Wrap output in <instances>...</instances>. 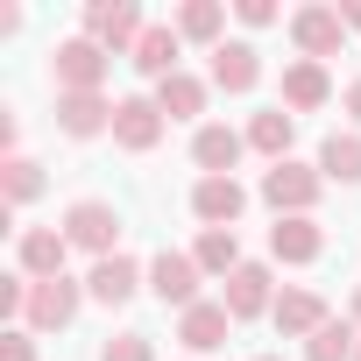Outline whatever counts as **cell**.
Returning a JSON list of instances; mask_svg holds the SVG:
<instances>
[{
    "label": "cell",
    "mask_w": 361,
    "mask_h": 361,
    "mask_svg": "<svg viewBox=\"0 0 361 361\" xmlns=\"http://www.w3.org/2000/svg\"><path fill=\"white\" fill-rule=\"evenodd\" d=\"M114 142H121L128 156H149V149L163 142V106L142 99V92H128V99L114 106Z\"/></svg>",
    "instance_id": "cell-6"
},
{
    "label": "cell",
    "mask_w": 361,
    "mask_h": 361,
    "mask_svg": "<svg viewBox=\"0 0 361 361\" xmlns=\"http://www.w3.org/2000/svg\"><path fill=\"white\" fill-rule=\"evenodd\" d=\"M156 106H163V121H199L206 114V78H192V71L163 78L156 85Z\"/></svg>",
    "instance_id": "cell-22"
},
{
    "label": "cell",
    "mask_w": 361,
    "mask_h": 361,
    "mask_svg": "<svg viewBox=\"0 0 361 361\" xmlns=\"http://www.w3.org/2000/svg\"><path fill=\"white\" fill-rule=\"evenodd\" d=\"M227 326H234V312L227 305H192V312H177V340H185L192 354H213V347H227Z\"/></svg>",
    "instance_id": "cell-15"
},
{
    "label": "cell",
    "mask_w": 361,
    "mask_h": 361,
    "mask_svg": "<svg viewBox=\"0 0 361 361\" xmlns=\"http://www.w3.org/2000/svg\"><path fill=\"white\" fill-rule=\"evenodd\" d=\"M177 43H185V36H177V22H149L128 64H135L142 78H156V85H163V78H177Z\"/></svg>",
    "instance_id": "cell-12"
},
{
    "label": "cell",
    "mask_w": 361,
    "mask_h": 361,
    "mask_svg": "<svg viewBox=\"0 0 361 361\" xmlns=\"http://www.w3.org/2000/svg\"><path fill=\"white\" fill-rule=\"evenodd\" d=\"M319 177H333V185H361V135H326Z\"/></svg>",
    "instance_id": "cell-26"
},
{
    "label": "cell",
    "mask_w": 361,
    "mask_h": 361,
    "mask_svg": "<svg viewBox=\"0 0 361 361\" xmlns=\"http://www.w3.org/2000/svg\"><path fill=\"white\" fill-rule=\"evenodd\" d=\"M340 22H347V29H361V0H347V8H340Z\"/></svg>",
    "instance_id": "cell-32"
},
{
    "label": "cell",
    "mask_w": 361,
    "mask_h": 361,
    "mask_svg": "<svg viewBox=\"0 0 361 361\" xmlns=\"http://www.w3.org/2000/svg\"><path fill=\"white\" fill-rule=\"evenodd\" d=\"M354 361H361V354H354Z\"/></svg>",
    "instance_id": "cell-36"
},
{
    "label": "cell",
    "mask_w": 361,
    "mask_h": 361,
    "mask_svg": "<svg viewBox=\"0 0 361 361\" xmlns=\"http://www.w3.org/2000/svg\"><path fill=\"white\" fill-rule=\"evenodd\" d=\"M0 361H36V333H29V326L0 333Z\"/></svg>",
    "instance_id": "cell-30"
},
{
    "label": "cell",
    "mask_w": 361,
    "mask_h": 361,
    "mask_svg": "<svg viewBox=\"0 0 361 361\" xmlns=\"http://www.w3.org/2000/svg\"><path fill=\"white\" fill-rule=\"evenodd\" d=\"M106 50L92 43V36H71V43H57V92H99L106 85Z\"/></svg>",
    "instance_id": "cell-5"
},
{
    "label": "cell",
    "mask_w": 361,
    "mask_h": 361,
    "mask_svg": "<svg viewBox=\"0 0 361 361\" xmlns=\"http://www.w3.org/2000/svg\"><path fill=\"white\" fill-rule=\"evenodd\" d=\"M347 319H354V326H361V290H354V312H347Z\"/></svg>",
    "instance_id": "cell-34"
},
{
    "label": "cell",
    "mask_w": 361,
    "mask_h": 361,
    "mask_svg": "<svg viewBox=\"0 0 361 361\" xmlns=\"http://www.w3.org/2000/svg\"><path fill=\"white\" fill-rule=\"evenodd\" d=\"M340 36H347V22H340V8H298L290 15V43L319 64V57H340Z\"/></svg>",
    "instance_id": "cell-9"
},
{
    "label": "cell",
    "mask_w": 361,
    "mask_h": 361,
    "mask_svg": "<svg viewBox=\"0 0 361 361\" xmlns=\"http://www.w3.org/2000/svg\"><path fill=\"white\" fill-rule=\"evenodd\" d=\"M269 255L276 262H319L326 255V227L319 220H276L269 227Z\"/></svg>",
    "instance_id": "cell-19"
},
{
    "label": "cell",
    "mask_w": 361,
    "mask_h": 361,
    "mask_svg": "<svg viewBox=\"0 0 361 361\" xmlns=\"http://www.w3.org/2000/svg\"><path fill=\"white\" fill-rule=\"evenodd\" d=\"M241 149H248V135H234V128H199L192 135V163L206 170V177H234V163H241Z\"/></svg>",
    "instance_id": "cell-17"
},
{
    "label": "cell",
    "mask_w": 361,
    "mask_h": 361,
    "mask_svg": "<svg viewBox=\"0 0 361 361\" xmlns=\"http://www.w3.org/2000/svg\"><path fill=\"white\" fill-rule=\"evenodd\" d=\"M347 114H354V121H361V78H354V85H347Z\"/></svg>",
    "instance_id": "cell-33"
},
{
    "label": "cell",
    "mask_w": 361,
    "mask_h": 361,
    "mask_svg": "<svg viewBox=\"0 0 361 361\" xmlns=\"http://www.w3.org/2000/svg\"><path fill=\"white\" fill-rule=\"evenodd\" d=\"M78 305H85V283H71V276L29 283V312H22V326H29V333H64V326L78 319Z\"/></svg>",
    "instance_id": "cell-3"
},
{
    "label": "cell",
    "mask_w": 361,
    "mask_h": 361,
    "mask_svg": "<svg viewBox=\"0 0 361 361\" xmlns=\"http://www.w3.org/2000/svg\"><path fill=\"white\" fill-rule=\"evenodd\" d=\"M319 192H326L319 163H269V170H262V199L276 206V220H312Z\"/></svg>",
    "instance_id": "cell-1"
},
{
    "label": "cell",
    "mask_w": 361,
    "mask_h": 361,
    "mask_svg": "<svg viewBox=\"0 0 361 361\" xmlns=\"http://www.w3.org/2000/svg\"><path fill=\"white\" fill-rule=\"evenodd\" d=\"M220 29H227L220 0H185V8H177V36H185V43H213L220 50Z\"/></svg>",
    "instance_id": "cell-25"
},
{
    "label": "cell",
    "mask_w": 361,
    "mask_h": 361,
    "mask_svg": "<svg viewBox=\"0 0 361 361\" xmlns=\"http://www.w3.org/2000/svg\"><path fill=\"white\" fill-rule=\"evenodd\" d=\"M290 142H298V114L269 106V114H255V121H248V149H262L269 163H290Z\"/></svg>",
    "instance_id": "cell-21"
},
{
    "label": "cell",
    "mask_w": 361,
    "mask_h": 361,
    "mask_svg": "<svg viewBox=\"0 0 361 361\" xmlns=\"http://www.w3.org/2000/svg\"><path fill=\"white\" fill-rule=\"evenodd\" d=\"M99 361H156V340H149V333H114V340L99 347Z\"/></svg>",
    "instance_id": "cell-28"
},
{
    "label": "cell",
    "mask_w": 361,
    "mask_h": 361,
    "mask_svg": "<svg viewBox=\"0 0 361 361\" xmlns=\"http://www.w3.org/2000/svg\"><path fill=\"white\" fill-rule=\"evenodd\" d=\"M199 276H206V269H199L192 255H177V248H163V255L149 262V290H156L163 305H177V312L199 305Z\"/></svg>",
    "instance_id": "cell-7"
},
{
    "label": "cell",
    "mask_w": 361,
    "mask_h": 361,
    "mask_svg": "<svg viewBox=\"0 0 361 361\" xmlns=\"http://www.w3.org/2000/svg\"><path fill=\"white\" fill-rule=\"evenodd\" d=\"M22 276L29 283H50V276H64V255H71V241H64V227H22Z\"/></svg>",
    "instance_id": "cell-10"
},
{
    "label": "cell",
    "mask_w": 361,
    "mask_h": 361,
    "mask_svg": "<svg viewBox=\"0 0 361 361\" xmlns=\"http://www.w3.org/2000/svg\"><path fill=\"white\" fill-rule=\"evenodd\" d=\"M326 99H333V78H326V64L298 57V64L283 71V106H290V114H312V106H326Z\"/></svg>",
    "instance_id": "cell-20"
},
{
    "label": "cell",
    "mask_w": 361,
    "mask_h": 361,
    "mask_svg": "<svg viewBox=\"0 0 361 361\" xmlns=\"http://www.w3.org/2000/svg\"><path fill=\"white\" fill-rule=\"evenodd\" d=\"M213 85L220 92H255L262 85V50L255 43H220L213 50Z\"/></svg>",
    "instance_id": "cell-16"
},
{
    "label": "cell",
    "mask_w": 361,
    "mask_h": 361,
    "mask_svg": "<svg viewBox=\"0 0 361 361\" xmlns=\"http://www.w3.org/2000/svg\"><path fill=\"white\" fill-rule=\"evenodd\" d=\"M142 262L135 255H106V262H92V276H85V298H99V305H128L135 290H142Z\"/></svg>",
    "instance_id": "cell-13"
},
{
    "label": "cell",
    "mask_w": 361,
    "mask_h": 361,
    "mask_svg": "<svg viewBox=\"0 0 361 361\" xmlns=\"http://www.w3.org/2000/svg\"><path fill=\"white\" fill-rule=\"evenodd\" d=\"M0 199H8V206H29V199H43V163H29V156H8V163H0Z\"/></svg>",
    "instance_id": "cell-27"
},
{
    "label": "cell",
    "mask_w": 361,
    "mask_h": 361,
    "mask_svg": "<svg viewBox=\"0 0 361 361\" xmlns=\"http://www.w3.org/2000/svg\"><path fill=\"white\" fill-rule=\"evenodd\" d=\"M192 213H199L206 227H234V220L248 213L241 177H199V185H192Z\"/></svg>",
    "instance_id": "cell-11"
},
{
    "label": "cell",
    "mask_w": 361,
    "mask_h": 361,
    "mask_svg": "<svg viewBox=\"0 0 361 361\" xmlns=\"http://www.w3.org/2000/svg\"><path fill=\"white\" fill-rule=\"evenodd\" d=\"M142 29H149V22H142V8H135V0H99V8H85V36H92L106 57H121V50L135 57Z\"/></svg>",
    "instance_id": "cell-4"
},
{
    "label": "cell",
    "mask_w": 361,
    "mask_h": 361,
    "mask_svg": "<svg viewBox=\"0 0 361 361\" xmlns=\"http://www.w3.org/2000/svg\"><path fill=\"white\" fill-rule=\"evenodd\" d=\"M255 361H283V354H255Z\"/></svg>",
    "instance_id": "cell-35"
},
{
    "label": "cell",
    "mask_w": 361,
    "mask_h": 361,
    "mask_svg": "<svg viewBox=\"0 0 361 361\" xmlns=\"http://www.w3.org/2000/svg\"><path fill=\"white\" fill-rule=\"evenodd\" d=\"M29 312V276L15 269V276H0V319H22Z\"/></svg>",
    "instance_id": "cell-29"
},
{
    "label": "cell",
    "mask_w": 361,
    "mask_h": 361,
    "mask_svg": "<svg viewBox=\"0 0 361 361\" xmlns=\"http://www.w3.org/2000/svg\"><path fill=\"white\" fill-rule=\"evenodd\" d=\"M114 106L121 99H106V92H57V128L71 142H92V135L114 128Z\"/></svg>",
    "instance_id": "cell-8"
},
{
    "label": "cell",
    "mask_w": 361,
    "mask_h": 361,
    "mask_svg": "<svg viewBox=\"0 0 361 361\" xmlns=\"http://www.w3.org/2000/svg\"><path fill=\"white\" fill-rule=\"evenodd\" d=\"M64 241L106 262V255H121V248H114V241H121V213H114L106 199H78V206H64Z\"/></svg>",
    "instance_id": "cell-2"
},
{
    "label": "cell",
    "mask_w": 361,
    "mask_h": 361,
    "mask_svg": "<svg viewBox=\"0 0 361 361\" xmlns=\"http://www.w3.org/2000/svg\"><path fill=\"white\" fill-rule=\"evenodd\" d=\"M220 305H227L234 319H255V312H276V298H269V262H241V269L227 276Z\"/></svg>",
    "instance_id": "cell-14"
},
{
    "label": "cell",
    "mask_w": 361,
    "mask_h": 361,
    "mask_svg": "<svg viewBox=\"0 0 361 361\" xmlns=\"http://www.w3.org/2000/svg\"><path fill=\"white\" fill-rule=\"evenodd\" d=\"M354 354H361V326L354 319H326L305 340V361H354Z\"/></svg>",
    "instance_id": "cell-23"
},
{
    "label": "cell",
    "mask_w": 361,
    "mask_h": 361,
    "mask_svg": "<svg viewBox=\"0 0 361 361\" xmlns=\"http://www.w3.org/2000/svg\"><path fill=\"white\" fill-rule=\"evenodd\" d=\"M192 262H199L206 276H234V269H241V241H234V227H206L199 248H192Z\"/></svg>",
    "instance_id": "cell-24"
},
{
    "label": "cell",
    "mask_w": 361,
    "mask_h": 361,
    "mask_svg": "<svg viewBox=\"0 0 361 361\" xmlns=\"http://www.w3.org/2000/svg\"><path fill=\"white\" fill-rule=\"evenodd\" d=\"M269 319H276V333H283V340H312L333 312H326V298H319V290H283Z\"/></svg>",
    "instance_id": "cell-18"
},
{
    "label": "cell",
    "mask_w": 361,
    "mask_h": 361,
    "mask_svg": "<svg viewBox=\"0 0 361 361\" xmlns=\"http://www.w3.org/2000/svg\"><path fill=\"white\" fill-rule=\"evenodd\" d=\"M234 15H241L248 29H269V22H276V0H234Z\"/></svg>",
    "instance_id": "cell-31"
}]
</instances>
